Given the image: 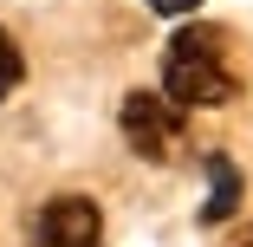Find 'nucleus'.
I'll use <instances>...</instances> for the list:
<instances>
[{
	"instance_id": "nucleus-1",
	"label": "nucleus",
	"mask_w": 253,
	"mask_h": 247,
	"mask_svg": "<svg viewBox=\"0 0 253 247\" xmlns=\"http://www.w3.org/2000/svg\"><path fill=\"white\" fill-rule=\"evenodd\" d=\"M163 98H175V104H227L234 98V72L221 65V33L208 26H188L169 39L163 52Z\"/></svg>"
},
{
	"instance_id": "nucleus-2",
	"label": "nucleus",
	"mask_w": 253,
	"mask_h": 247,
	"mask_svg": "<svg viewBox=\"0 0 253 247\" xmlns=\"http://www.w3.org/2000/svg\"><path fill=\"white\" fill-rule=\"evenodd\" d=\"M124 137H130V150L149 156V163H169L182 150V104L163 91H130L124 98V111H117Z\"/></svg>"
},
{
	"instance_id": "nucleus-3",
	"label": "nucleus",
	"mask_w": 253,
	"mask_h": 247,
	"mask_svg": "<svg viewBox=\"0 0 253 247\" xmlns=\"http://www.w3.org/2000/svg\"><path fill=\"white\" fill-rule=\"evenodd\" d=\"M45 241L52 247H104V215H97L91 195H59V202H45Z\"/></svg>"
},
{
	"instance_id": "nucleus-4",
	"label": "nucleus",
	"mask_w": 253,
	"mask_h": 247,
	"mask_svg": "<svg viewBox=\"0 0 253 247\" xmlns=\"http://www.w3.org/2000/svg\"><path fill=\"white\" fill-rule=\"evenodd\" d=\"M208 202H201V221L208 228H221L234 208H240V195H247V182H240V169H234V156H221V150H208Z\"/></svg>"
},
{
	"instance_id": "nucleus-5",
	"label": "nucleus",
	"mask_w": 253,
	"mask_h": 247,
	"mask_svg": "<svg viewBox=\"0 0 253 247\" xmlns=\"http://www.w3.org/2000/svg\"><path fill=\"white\" fill-rule=\"evenodd\" d=\"M20 78H26V59H20V46H13L7 33H0V98H7Z\"/></svg>"
},
{
	"instance_id": "nucleus-6",
	"label": "nucleus",
	"mask_w": 253,
	"mask_h": 247,
	"mask_svg": "<svg viewBox=\"0 0 253 247\" xmlns=\"http://www.w3.org/2000/svg\"><path fill=\"white\" fill-rule=\"evenodd\" d=\"M149 7H156V13H169V20H188L201 0H149Z\"/></svg>"
}]
</instances>
